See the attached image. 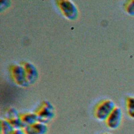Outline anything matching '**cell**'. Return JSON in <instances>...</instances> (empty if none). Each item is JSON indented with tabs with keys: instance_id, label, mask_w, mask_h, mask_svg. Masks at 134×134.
Here are the masks:
<instances>
[{
	"instance_id": "cell-14",
	"label": "cell",
	"mask_w": 134,
	"mask_h": 134,
	"mask_svg": "<svg viewBox=\"0 0 134 134\" xmlns=\"http://www.w3.org/2000/svg\"><path fill=\"white\" fill-rule=\"evenodd\" d=\"M103 134H112V133H109V132H106V133H103Z\"/></svg>"
},
{
	"instance_id": "cell-9",
	"label": "cell",
	"mask_w": 134,
	"mask_h": 134,
	"mask_svg": "<svg viewBox=\"0 0 134 134\" xmlns=\"http://www.w3.org/2000/svg\"><path fill=\"white\" fill-rule=\"evenodd\" d=\"M21 119L25 127L38 122V118L36 113H26L21 115ZM24 127V128H25Z\"/></svg>"
},
{
	"instance_id": "cell-7",
	"label": "cell",
	"mask_w": 134,
	"mask_h": 134,
	"mask_svg": "<svg viewBox=\"0 0 134 134\" xmlns=\"http://www.w3.org/2000/svg\"><path fill=\"white\" fill-rule=\"evenodd\" d=\"M23 129L26 134H46L48 127L46 124L38 121L33 125L26 126Z\"/></svg>"
},
{
	"instance_id": "cell-5",
	"label": "cell",
	"mask_w": 134,
	"mask_h": 134,
	"mask_svg": "<svg viewBox=\"0 0 134 134\" xmlns=\"http://www.w3.org/2000/svg\"><path fill=\"white\" fill-rule=\"evenodd\" d=\"M122 117V113L121 108L116 106L105 121L107 126L110 129H116L120 125Z\"/></svg>"
},
{
	"instance_id": "cell-3",
	"label": "cell",
	"mask_w": 134,
	"mask_h": 134,
	"mask_svg": "<svg viewBox=\"0 0 134 134\" xmlns=\"http://www.w3.org/2000/svg\"><path fill=\"white\" fill-rule=\"evenodd\" d=\"M63 15L71 20L75 19L78 15V10L76 5L71 1H59L57 2Z\"/></svg>"
},
{
	"instance_id": "cell-8",
	"label": "cell",
	"mask_w": 134,
	"mask_h": 134,
	"mask_svg": "<svg viewBox=\"0 0 134 134\" xmlns=\"http://www.w3.org/2000/svg\"><path fill=\"white\" fill-rule=\"evenodd\" d=\"M24 68L26 78L29 84H32L38 78V72L35 66L29 62H24L23 64Z\"/></svg>"
},
{
	"instance_id": "cell-6",
	"label": "cell",
	"mask_w": 134,
	"mask_h": 134,
	"mask_svg": "<svg viewBox=\"0 0 134 134\" xmlns=\"http://www.w3.org/2000/svg\"><path fill=\"white\" fill-rule=\"evenodd\" d=\"M6 119L8 120L15 129H24L25 126L21 119V115L14 108H9L6 113Z\"/></svg>"
},
{
	"instance_id": "cell-10",
	"label": "cell",
	"mask_w": 134,
	"mask_h": 134,
	"mask_svg": "<svg viewBox=\"0 0 134 134\" xmlns=\"http://www.w3.org/2000/svg\"><path fill=\"white\" fill-rule=\"evenodd\" d=\"M15 128L10 122L6 119L1 120V131L2 134H13Z\"/></svg>"
},
{
	"instance_id": "cell-4",
	"label": "cell",
	"mask_w": 134,
	"mask_h": 134,
	"mask_svg": "<svg viewBox=\"0 0 134 134\" xmlns=\"http://www.w3.org/2000/svg\"><path fill=\"white\" fill-rule=\"evenodd\" d=\"M10 71L13 80L17 85L23 87H26L29 85L23 65H13Z\"/></svg>"
},
{
	"instance_id": "cell-1",
	"label": "cell",
	"mask_w": 134,
	"mask_h": 134,
	"mask_svg": "<svg viewBox=\"0 0 134 134\" xmlns=\"http://www.w3.org/2000/svg\"><path fill=\"white\" fill-rule=\"evenodd\" d=\"M115 107V104L113 100L110 99L104 100L96 106L95 110V116L100 121H106Z\"/></svg>"
},
{
	"instance_id": "cell-11",
	"label": "cell",
	"mask_w": 134,
	"mask_h": 134,
	"mask_svg": "<svg viewBox=\"0 0 134 134\" xmlns=\"http://www.w3.org/2000/svg\"><path fill=\"white\" fill-rule=\"evenodd\" d=\"M126 107L128 116L134 119V96H128L126 98Z\"/></svg>"
},
{
	"instance_id": "cell-12",
	"label": "cell",
	"mask_w": 134,
	"mask_h": 134,
	"mask_svg": "<svg viewBox=\"0 0 134 134\" xmlns=\"http://www.w3.org/2000/svg\"><path fill=\"white\" fill-rule=\"evenodd\" d=\"M125 9L127 14L134 16V0L127 1L125 5Z\"/></svg>"
},
{
	"instance_id": "cell-13",
	"label": "cell",
	"mask_w": 134,
	"mask_h": 134,
	"mask_svg": "<svg viewBox=\"0 0 134 134\" xmlns=\"http://www.w3.org/2000/svg\"><path fill=\"white\" fill-rule=\"evenodd\" d=\"M13 134H26V133L23 129H15Z\"/></svg>"
},
{
	"instance_id": "cell-2",
	"label": "cell",
	"mask_w": 134,
	"mask_h": 134,
	"mask_svg": "<svg viewBox=\"0 0 134 134\" xmlns=\"http://www.w3.org/2000/svg\"><path fill=\"white\" fill-rule=\"evenodd\" d=\"M39 122L47 124L54 116L53 106L48 101H43L36 112Z\"/></svg>"
}]
</instances>
